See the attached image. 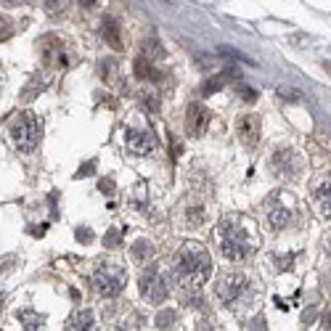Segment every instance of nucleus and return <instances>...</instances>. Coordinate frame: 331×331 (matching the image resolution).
Segmentation results:
<instances>
[{
  "mask_svg": "<svg viewBox=\"0 0 331 331\" xmlns=\"http://www.w3.org/2000/svg\"><path fill=\"white\" fill-rule=\"evenodd\" d=\"M212 273V257L202 244L186 241L175 255V278L183 289L199 291Z\"/></svg>",
  "mask_w": 331,
  "mask_h": 331,
  "instance_id": "obj_1",
  "label": "nucleus"
},
{
  "mask_svg": "<svg viewBox=\"0 0 331 331\" xmlns=\"http://www.w3.org/2000/svg\"><path fill=\"white\" fill-rule=\"evenodd\" d=\"M220 252L225 255V260H233V263H241L255 252V246L246 244V233L236 220L220 222Z\"/></svg>",
  "mask_w": 331,
  "mask_h": 331,
  "instance_id": "obj_2",
  "label": "nucleus"
},
{
  "mask_svg": "<svg viewBox=\"0 0 331 331\" xmlns=\"http://www.w3.org/2000/svg\"><path fill=\"white\" fill-rule=\"evenodd\" d=\"M8 133H11V143L16 146L19 151H35L37 143H40L43 138V125L40 119H35L32 114H19V117H13V122L8 125Z\"/></svg>",
  "mask_w": 331,
  "mask_h": 331,
  "instance_id": "obj_3",
  "label": "nucleus"
},
{
  "mask_svg": "<svg viewBox=\"0 0 331 331\" xmlns=\"http://www.w3.org/2000/svg\"><path fill=\"white\" fill-rule=\"evenodd\" d=\"M90 281H93V289L101 297H114L125 289L127 273H125V268L117 263H101L93 271V276H90Z\"/></svg>",
  "mask_w": 331,
  "mask_h": 331,
  "instance_id": "obj_4",
  "label": "nucleus"
},
{
  "mask_svg": "<svg viewBox=\"0 0 331 331\" xmlns=\"http://www.w3.org/2000/svg\"><path fill=\"white\" fill-rule=\"evenodd\" d=\"M138 289H141V297L149 305H162L167 299V294H170V289H167V283H165V276H162V271L157 265H151L149 271L141 276Z\"/></svg>",
  "mask_w": 331,
  "mask_h": 331,
  "instance_id": "obj_5",
  "label": "nucleus"
},
{
  "mask_svg": "<svg viewBox=\"0 0 331 331\" xmlns=\"http://www.w3.org/2000/svg\"><path fill=\"white\" fill-rule=\"evenodd\" d=\"M244 291H246V276L233 273V271L220 273L218 283H215V294H218L225 305H233L236 299L244 294Z\"/></svg>",
  "mask_w": 331,
  "mask_h": 331,
  "instance_id": "obj_6",
  "label": "nucleus"
},
{
  "mask_svg": "<svg viewBox=\"0 0 331 331\" xmlns=\"http://www.w3.org/2000/svg\"><path fill=\"white\" fill-rule=\"evenodd\" d=\"M157 149V135L151 130H130L127 133V151L135 157H149Z\"/></svg>",
  "mask_w": 331,
  "mask_h": 331,
  "instance_id": "obj_7",
  "label": "nucleus"
},
{
  "mask_svg": "<svg viewBox=\"0 0 331 331\" xmlns=\"http://www.w3.org/2000/svg\"><path fill=\"white\" fill-rule=\"evenodd\" d=\"M40 45H43V61H45L48 66H56V64H58V66H66L61 40H56V37H45Z\"/></svg>",
  "mask_w": 331,
  "mask_h": 331,
  "instance_id": "obj_8",
  "label": "nucleus"
},
{
  "mask_svg": "<svg viewBox=\"0 0 331 331\" xmlns=\"http://www.w3.org/2000/svg\"><path fill=\"white\" fill-rule=\"evenodd\" d=\"M257 133H260V122L255 114H244L241 119H238V135H241V141L246 146H255L257 143Z\"/></svg>",
  "mask_w": 331,
  "mask_h": 331,
  "instance_id": "obj_9",
  "label": "nucleus"
},
{
  "mask_svg": "<svg viewBox=\"0 0 331 331\" xmlns=\"http://www.w3.org/2000/svg\"><path fill=\"white\" fill-rule=\"evenodd\" d=\"M64 331H98V323H96V315L90 310H80L69 318L66 329Z\"/></svg>",
  "mask_w": 331,
  "mask_h": 331,
  "instance_id": "obj_10",
  "label": "nucleus"
},
{
  "mask_svg": "<svg viewBox=\"0 0 331 331\" xmlns=\"http://www.w3.org/2000/svg\"><path fill=\"white\" fill-rule=\"evenodd\" d=\"M207 122H210L207 109H202L199 104H191L188 106V130H191V135H202L207 130Z\"/></svg>",
  "mask_w": 331,
  "mask_h": 331,
  "instance_id": "obj_11",
  "label": "nucleus"
},
{
  "mask_svg": "<svg viewBox=\"0 0 331 331\" xmlns=\"http://www.w3.org/2000/svg\"><path fill=\"white\" fill-rule=\"evenodd\" d=\"M315 207L321 210L323 218H331V178L321 180L315 186Z\"/></svg>",
  "mask_w": 331,
  "mask_h": 331,
  "instance_id": "obj_12",
  "label": "nucleus"
},
{
  "mask_svg": "<svg viewBox=\"0 0 331 331\" xmlns=\"http://www.w3.org/2000/svg\"><path fill=\"white\" fill-rule=\"evenodd\" d=\"M273 167L278 175H291L299 170V159L294 157V151H278L273 159Z\"/></svg>",
  "mask_w": 331,
  "mask_h": 331,
  "instance_id": "obj_13",
  "label": "nucleus"
},
{
  "mask_svg": "<svg viewBox=\"0 0 331 331\" xmlns=\"http://www.w3.org/2000/svg\"><path fill=\"white\" fill-rule=\"evenodd\" d=\"M289 220H291V212L286 210V207H281L278 202H271V204H268V222H271L276 230L286 228Z\"/></svg>",
  "mask_w": 331,
  "mask_h": 331,
  "instance_id": "obj_14",
  "label": "nucleus"
},
{
  "mask_svg": "<svg viewBox=\"0 0 331 331\" xmlns=\"http://www.w3.org/2000/svg\"><path fill=\"white\" fill-rule=\"evenodd\" d=\"M19 321H21V326H24V331H43L45 315L35 313V310H19Z\"/></svg>",
  "mask_w": 331,
  "mask_h": 331,
  "instance_id": "obj_15",
  "label": "nucleus"
},
{
  "mask_svg": "<svg viewBox=\"0 0 331 331\" xmlns=\"http://www.w3.org/2000/svg\"><path fill=\"white\" fill-rule=\"evenodd\" d=\"M130 255H133L135 263H149V260H154V246H151V241L141 238V241H135V244H133Z\"/></svg>",
  "mask_w": 331,
  "mask_h": 331,
  "instance_id": "obj_16",
  "label": "nucleus"
},
{
  "mask_svg": "<svg viewBox=\"0 0 331 331\" xmlns=\"http://www.w3.org/2000/svg\"><path fill=\"white\" fill-rule=\"evenodd\" d=\"M101 32H104V37L109 40V45H111L114 51H122V37H119V27H117V21H114V19H106Z\"/></svg>",
  "mask_w": 331,
  "mask_h": 331,
  "instance_id": "obj_17",
  "label": "nucleus"
},
{
  "mask_svg": "<svg viewBox=\"0 0 331 331\" xmlns=\"http://www.w3.org/2000/svg\"><path fill=\"white\" fill-rule=\"evenodd\" d=\"M135 74L143 77V80H159V74L151 69V64L146 58H135Z\"/></svg>",
  "mask_w": 331,
  "mask_h": 331,
  "instance_id": "obj_18",
  "label": "nucleus"
},
{
  "mask_svg": "<svg viewBox=\"0 0 331 331\" xmlns=\"http://www.w3.org/2000/svg\"><path fill=\"white\" fill-rule=\"evenodd\" d=\"M175 318H178V313H175V310H162V313L157 315V326H159V329H172Z\"/></svg>",
  "mask_w": 331,
  "mask_h": 331,
  "instance_id": "obj_19",
  "label": "nucleus"
},
{
  "mask_svg": "<svg viewBox=\"0 0 331 331\" xmlns=\"http://www.w3.org/2000/svg\"><path fill=\"white\" fill-rule=\"evenodd\" d=\"M122 244V233L117 228H111V230H106V236H104V246L106 249H117V246Z\"/></svg>",
  "mask_w": 331,
  "mask_h": 331,
  "instance_id": "obj_20",
  "label": "nucleus"
},
{
  "mask_svg": "<svg viewBox=\"0 0 331 331\" xmlns=\"http://www.w3.org/2000/svg\"><path fill=\"white\" fill-rule=\"evenodd\" d=\"M222 74H218V77H212V80H207L204 85H202V93L204 96H212V93H218V88H222Z\"/></svg>",
  "mask_w": 331,
  "mask_h": 331,
  "instance_id": "obj_21",
  "label": "nucleus"
},
{
  "mask_svg": "<svg viewBox=\"0 0 331 331\" xmlns=\"http://www.w3.org/2000/svg\"><path fill=\"white\" fill-rule=\"evenodd\" d=\"M11 35H13V21L5 19V16H0V43L8 40Z\"/></svg>",
  "mask_w": 331,
  "mask_h": 331,
  "instance_id": "obj_22",
  "label": "nucleus"
},
{
  "mask_svg": "<svg viewBox=\"0 0 331 331\" xmlns=\"http://www.w3.org/2000/svg\"><path fill=\"white\" fill-rule=\"evenodd\" d=\"M238 96H241L244 101H249V104H255V101H257V93H255V90H252L249 85H241V88H238Z\"/></svg>",
  "mask_w": 331,
  "mask_h": 331,
  "instance_id": "obj_23",
  "label": "nucleus"
},
{
  "mask_svg": "<svg viewBox=\"0 0 331 331\" xmlns=\"http://www.w3.org/2000/svg\"><path fill=\"white\" fill-rule=\"evenodd\" d=\"M315 318H318V310H315V307H307V310L302 313V326H310Z\"/></svg>",
  "mask_w": 331,
  "mask_h": 331,
  "instance_id": "obj_24",
  "label": "nucleus"
},
{
  "mask_svg": "<svg viewBox=\"0 0 331 331\" xmlns=\"http://www.w3.org/2000/svg\"><path fill=\"white\" fill-rule=\"evenodd\" d=\"M93 170H96V162H85V165L77 170V178H88V175L93 172Z\"/></svg>",
  "mask_w": 331,
  "mask_h": 331,
  "instance_id": "obj_25",
  "label": "nucleus"
},
{
  "mask_svg": "<svg viewBox=\"0 0 331 331\" xmlns=\"http://www.w3.org/2000/svg\"><path fill=\"white\" fill-rule=\"evenodd\" d=\"M77 238H80L82 244H90L93 241V233H90V228H77Z\"/></svg>",
  "mask_w": 331,
  "mask_h": 331,
  "instance_id": "obj_26",
  "label": "nucleus"
},
{
  "mask_svg": "<svg viewBox=\"0 0 331 331\" xmlns=\"http://www.w3.org/2000/svg\"><path fill=\"white\" fill-rule=\"evenodd\" d=\"M98 188H101L104 194H114V180H109V178H106V180H101V183H98Z\"/></svg>",
  "mask_w": 331,
  "mask_h": 331,
  "instance_id": "obj_27",
  "label": "nucleus"
},
{
  "mask_svg": "<svg viewBox=\"0 0 331 331\" xmlns=\"http://www.w3.org/2000/svg\"><path fill=\"white\" fill-rule=\"evenodd\" d=\"M291 260H294V255H283V257H278V268L283 271V268H291Z\"/></svg>",
  "mask_w": 331,
  "mask_h": 331,
  "instance_id": "obj_28",
  "label": "nucleus"
},
{
  "mask_svg": "<svg viewBox=\"0 0 331 331\" xmlns=\"http://www.w3.org/2000/svg\"><path fill=\"white\" fill-rule=\"evenodd\" d=\"M323 326H326V329H331V310H326V313H323Z\"/></svg>",
  "mask_w": 331,
  "mask_h": 331,
  "instance_id": "obj_29",
  "label": "nucleus"
},
{
  "mask_svg": "<svg viewBox=\"0 0 331 331\" xmlns=\"http://www.w3.org/2000/svg\"><path fill=\"white\" fill-rule=\"evenodd\" d=\"M252 329H255V331H263V318H257V321H255V326H252Z\"/></svg>",
  "mask_w": 331,
  "mask_h": 331,
  "instance_id": "obj_30",
  "label": "nucleus"
},
{
  "mask_svg": "<svg viewBox=\"0 0 331 331\" xmlns=\"http://www.w3.org/2000/svg\"><path fill=\"white\" fill-rule=\"evenodd\" d=\"M0 310H3V291H0Z\"/></svg>",
  "mask_w": 331,
  "mask_h": 331,
  "instance_id": "obj_31",
  "label": "nucleus"
},
{
  "mask_svg": "<svg viewBox=\"0 0 331 331\" xmlns=\"http://www.w3.org/2000/svg\"><path fill=\"white\" fill-rule=\"evenodd\" d=\"M122 331H135V329H122Z\"/></svg>",
  "mask_w": 331,
  "mask_h": 331,
  "instance_id": "obj_32",
  "label": "nucleus"
}]
</instances>
